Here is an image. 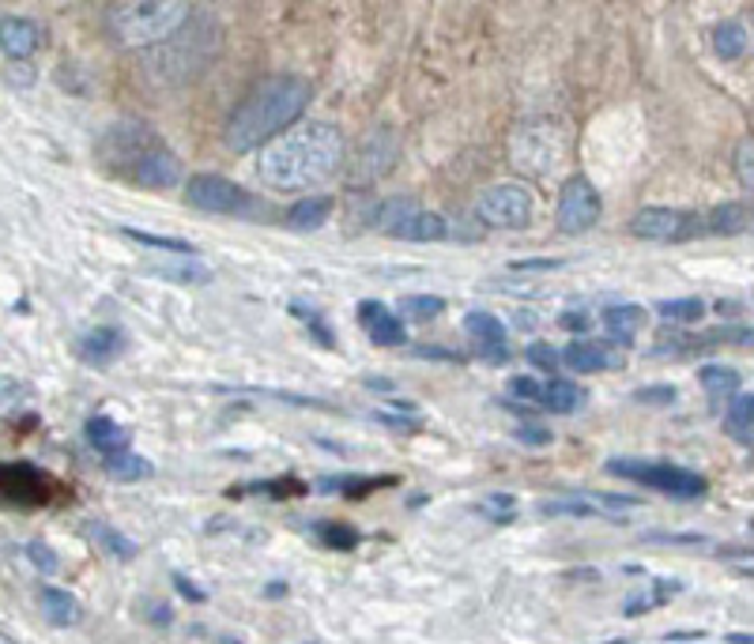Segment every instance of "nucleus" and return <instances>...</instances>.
I'll return each instance as SVG.
<instances>
[{
  "mask_svg": "<svg viewBox=\"0 0 754 644\" xmlns=\"http://www.w3.org/2000/svg\"><path fill=\"white\" fill-rule=\"evenodd\" d=\"M309 102H314V87H309V79L295 76V72H276V76L260 79L238 102L234 114L227 117V129H223L227 151L250 155V151L272 143L306 114Z\"/></svg>",
  "mask_w": 754,
  "mask_h": 644,
  "instance_id": "nucleus-1",
  "label": "nucleus"
},
{
  "mask_svg": "<svg viewBox=\"0 0 754 644\" xmlns=\"http://www.w3.org/2000/svg\"><path fill=\"white\" fill-rule=\"evenodd\" d=\"M340 163H344V137L336 125L317 121L265 143L257 155V173L268 189L302 193V189L324 185L340 170Z\"/></svg>",
  "mask_w": 754,
  "mask_h": 644,
  "instance_id": "nucleus-2",
  "label": "nucleus"
},
{
  "mask_svg": "<svg viewBox=\"0 0 754 644\" xmlns=\"http://www.w3.org/2000/svg\"><path fill=\"white\" fill-rule=\"evenodd\" d=\"M216 53H219V20L212 12H204V8H193L186 27L174 30L166 42L151 46V53L144 57V72L166 87H181L201 76Z\"/></svg>",
  "mask_w": 754,
  "mask_h": 644,
  "instance_id": "nucleus-3",
  "label": "nucleus"
},
{
  "mask_svg": "<svg viewBox=\"0 0 754 644\" xmlns=\"http://www.w3.org/2000/svg\"><path fill=\"white\" fill-rule=\"evenodd\" d=\"M189 15H193V4L186 0H125V4L106 8V27L122 46L144 50L186 27Z\"/></svg>",
  "mask_w": 754,
  "mask_h": 644,
  "instance_id": "nucleus-4",
  "label": "nucleus"
},
{
  "mask_svg": "<svg viewBox=\"0 0 754 644\" xmlns=\"http://www.w3.org/2000/svg\"><path fill=\"white\" fill-rule=\"evenodd\" d=\"M615 479H630L638 487H649L656 494H668L679 501H698L710 494V479L702 472H690V467L668 464V460H634V456H615L603 467Z\"/></svg>",
  "mask_w": 754,
  "mask_h": 644,
  "instance_id": "nucleus-5",
  "label": "nucleus"
},
{
  "mask_svg": "<svg viewBox=\"0 0 754 644\" xmlns=\"http://www.w3.org/2000/svg\"><path fill=\"white\" fill-rule=\"evenodd\" d=\"M189 208L204 215H227V219H268L272 208L257 193L242 189L238 181L219 178V173H193L186 185Z\"/></svg>",
  "mask_w": 754,
  "mask_h": 644,
  "instance_id": "nucleus-6",
  "label": "nucleus"
},
{
  "mask_svg": "<svg viewBox=\"0 0 754 644\" xmlns=\"http://www.w3.org/2000/svg\"><path fill=\"white\" fill-rule=\"evenodd\" d=\"M158 143H163V140H158V132L151 129V125H144V121H114L99 137L94 151H99V163L106 166L110 173H117V178L129 181V173L144 163Z\"/></svg>",
  "mask_w": 754,
  "mask_h": 644,
  "instance_id": "nucleus-7",
  "label": "nucleus"
},
{
  "mask_svg": "<svg viewBox=\"0 0 754 644\" xmlns=\"http://www.w3.org/2000/svg\"><path fill=\"white\" fill-rule=\"evenodd\" d=\"M374 227L381 234L396 237V242H442L449 234V222L438 211L419 208L408 196H388L378 204Z\"/></svg>",
  "mask_w": 754,
  "mask_h": 644,
  "instance_id": "nucleus-8",
  "label": "nucleus"
},
{
  "mask_svg": "<svg viewBox=\"0 0 754 644\" xmlns=\"http://www.w3.org/2000/svg\"><path fill=\"white\" fill-rule=\"evenodd\" d=\"M57 494V482L30 460H0V505L42 508Z\"/></svg>",
  "mask_w": 754,
  "mask_h": 644,
  "instance_id": "nucleus-9",
  "label": "nucleus"
},
{
  "mask_svg": "<svg viewBox=\"0 0 754 644\" xmlns=\"http://www.w3.org/2000/svg\"><path fill=\"white\" fill-rule=\"evenodd\" d=\"M532 211H536L532 193L525 185H517V181H502V185L483 189L480 201H475L480 222H487L495 230H525L532 222Z\"/></svg>",
  "mask_w": 754,
  "mask_h": 644,
  "instance_id": "nucleus-10",
  "label": "nucleus"
},
{
  "mask_svg": "<svg viewBox=\"0 0 754 644\" xmlns=\"http://www.w3.org/2000/svg\"><path fill=\"white\" fill-rule=\"evenodd\" d=\"M630 234L641 242H690V237H702V215L676 208H641L630 219Z\"/></svg>",
  "mask_w": 754,
  "mask_h": 644,
  "instance_id": "nucleus-11",
  "label": "nucleus"
},
{
  "mask_svg": "<svg viewBox=\"0 0 754 644\" xmlns=\"http://www.w3.org/2000/svg\"><path fill=\"white\" fill-rule=\"evenodd\" d=\"M600 193L597 185H592L585 173H574V178H566V185H562L559 193V230L562 234H585V230H592L600 222Z\"/></svg>",
  "mask_w": 754,
  "mask_h": 644,
  "instance_id": "nucleus-12",
  "label": "nucleus"
},
{
  "mask_svg": "<svg viewBox=\"0 0 754 644\" xmlns=\"http://www.w3.org/2000/svg\"><path fill=\"white\" fill-rule=\"evenodd\" d=\"M396 155H400V137L393 129H374L367 140H362L359 155L352 163V173L359 185H374L378 178H385L393 170Z\"/></svg>",
  "mask_w": 754,
  "mask_h": 644,
  "instance_id": "nucleus-13",
  "label": "nucleus"
},
{
  "mask_svg": "<svg viewBox=\"0 0 754 644\" xmlns=\"http://www.w3.org/2000/svg\"><path fill=\"white\" fill-rule=\"evenodd\" d=\"M125 351H129V336H125L117 324H99V329L84 332L73 344V355L84 365H91V370H106V365H114Z\"/></svg>",
  "mask_w": 754,
  "mask_h": 644,
  "instance_id": "nucleus-14",
  "label": "nucleus"
},
{
  "mask_svg": "<svg viewBox=\"0 0 754 644\" xmlns=\"http://www.w3.org/2000/svg\"><path fill=\"white\" fill-rule=\"evenodd\" d=\"M559 362L570 373H600V370H618L626 358L615 351L611 339H574V344H566L559 351Z\"/></svg>",
  "mask_w": 754,
  "mask_h": 644,
  "instance_id": "nucleus-15",
  "label": "nucleus"
},
{
  "mask_svg": "<svg viewBox=\"0 0 754 644\" xmlns=\"http://www.w3.org/2000/svg\"><path fill=\"white\" fill-rule=\"evenodd\" d=\"M46 42L42 23L27 20V15H4L0 20V50L12 61H27L30 53H38Z\"/></svg>",
  "mask_w": 754,
  "mask_h": 644,
  "instance_id": "nucleus-16",
  "label": "nucleus"
},
{
  "mask_svg": "<svg viewBox=\"0 0 754 644\" xmlns=\"http://www.w3.org/2000/svg\"><path fill=\"white\" fill-rule=\"evenodd\" d=\"M129 181H132V185H140V189H174L181 181V158L174 155L166 143H158L144 163L129 173Z\"/></svg>",
  "mask_w": 754,
  "mask_h": 644,
  "instance_id": "nucleus-17",
  "label": "nucleus"
},
{
  "mask_svg": "<svg viewBox=\"0 0 754 644\" xmlns=\"http://www.w3.org/2000/svg\"><path fill=\"white\" fill-rule=\"evenodd\" d=\"M747 347L751 344V329L747 324H725V329L702 332V336H682V339H668L664 347H656L653 355H694V351H710V347Z\"/></svg>",
  "mask_w": 754,
  "mask_h": 644,
  "instance_id": "nucleus-18",
  "label": "nucleus"
},
{
  "mask_svg": "<svg viewBox=\"0 0 754 644\" xmlns=\"http://www.w3.org/2000/svg\"><path fill=\"white\" fill-rule=\"evenodd\" d=\"M359 324L367 329V336L374 339V344H381V347H400V344H408V332H404V321L393 313V309L381 306V301H374V298L359 301Z\"/></svg>",
  "mask_w": 754,
  "mask_h": 644,
  "instance_id": "nucleus-19",
  "label": "nucleus"
},
{
  "mask_svg": "<svg viewBox=\"0 0 754 644\" xmlns=\"http://www.w3.org/2000/svg\"><path fill=\"white\" fill-rule=\"evenodd\" d=\"M464 332L475 339V347H480V355L487 358V362H510V351H506V324L498 321L495 313H483V309L468 313Z\"/></svg>",
  "mask_w": 754,
  "mask_h": 644,
  "instance_id": "nucleus-20",
  "label": "nucleus"
},
{
  "mask_svg": "<svg viewBox=\"0 0 754 644\" xmlns=\"http://www.w3.org/2000/svg\"><path fill=\"white\" fill-rule=\"evenodd\" d=\"M400 487V475H329V479L317 482V490L321 494H340V498H352V501H362L370 494H378V490H393Z\"/></svg>",
  "mask_w": 754,
  "mask_h": 644,
  "instance_id": "nucleus-21",
  "label": "nucleus"
},
{
  "mask_svg": "<svg viewBox=\"0 0 754 644\" xmlns=\"http://www.w3.org/2000/svg\"><path fill=\"white\" fill-rule=\"evenodd\" d=\"M84 441L91 445V449L99 452L102 460H106V456H117V452H129L132 437H129V429L117 423V418H110V415H91V418L84 423Z\"/></svg>",
  "mask_w": 754,
  "mask_h": 644,
  "instance_id": "nucleus-22",
  "label": "nucleus"
},
{
  "mask_svg": "<svg viewBox=\"0 0 754 644\" xmlns=\"http://www.w3.org/2000/svg\"><path fill=\"white\" fill-rule=\"evenodd\" d=\"M747 230H751V208H747V201H725V204H717L713 211L702 215V234L736 237V234H747Z\"/></svg>",
  "mask_w": 754,
  "mask_h": 644,
  "instance_id": "nucleus-23",
  "label": "nucleus"
},
{
  "mask_svg": "<svg viewBox=\"0 0 754 644\" xmlns=\"http://www.w3.org/2000/svg\"><path fill=\"white\" fill-rule=\"evenodd\" d=\"M603 329H608L611 344H630L634 336H638L641 329H646L649 313L641 306H634V301H623V306H608L600 313Z\"/></svg>",
  "mask_w": 754,
  "mask_h": 644,
  "instance_id": "nucleus-24",
  "label": "nucleus"
},
{
  "mask_svg": "<svg viewBox=\"0 0 754 644\" xmlns=\"http://www.w3.org/2000/svg\"><path fill=\"white\" fill-rule=\"evenodd\" d=\"M585 403H589V392L566 377H551L544 385V396H539V408L551 411V415H577Z\"/></svg>",
  "mask_w": 754,
  "mask_h": 644,
  "instance_id": "nucleus-25",
  "label": "nucleus"
},
{
  "mask_svg": "<svg viewBox=\"0 0 754 644\" xmlns=\"http://www.w3.org/2000/svg\"><path fill=\"white\" fill-rule=\"evenodd\" d=\"M38 603H42L46 622L57 626V630H73L79 618H84V607H79V600H76L73 592H65V588L46 584L42 595H38Z\"/></svg>",
  "mask_w": 754,
  "mask_h": 644,
  "instance_id": "nucleus-26",
  "label": "nucleus"
},
{
  "mask_svg": "<svg viewBox=\"0 0 754 644\" xmlns=\"http://www.w3.org/2000/svg\"><path fill=\"white\" fill-rule=\"evenodd\" d=\"M682 580H653L649 588H641V592H634L630 600L623 603V618H641L649 615V610L664 607V603H672L676 595H682Z\"/></svg>",
  "mask_w": 754,
  "mask_h": 644,
  "instance_id": "nucleus-27",
  "label": "nucleus"
},
{
  "mask_svg": "<svg viewBox=\"0 0 754 644\" xmlns=\"http://www.w3.org/2000/svg\"><path fill=\"white\" fill-rule=\"evenodd\" d=\"M309 494V487L295 475H276V479H257L245 482V487H234L230 498H272V501H287V498H302Z\"/></svg>",
  "mask_w": 754,
  "mask_h": 644,
  "instance_id": "nucleus-28",
  "label": "nucleus"
},
{
  "mask_svg": "<svg viewBox=\"0 0 754 644\" xmlns=\"http://www.w3.org/2000/svg\"><path fill=\"white\" fill-rule=\"evenodd\" d=\"M710 42L720 61H740V57H747V50H751V35L740 20H720L717 27H713Z\"/></svg>",
  "mask_w": 754,
  "mask_h": 644,
  "instance_id": "nucleus-29",
  "label": "nucleus"
},
{
  "mask_svg": "<svg viewBox=\"0 0 754 644\" xmlns=\"http://www.w3.org/2000/svg\"><path fill=\"white\" fill-rule=\"evenodd\" d=\"M332 196H302L298 204H291L287 208V227L291 230H298V234H309V230H317V227H324L329 222V215H332Z\"/></svg>",
  "mask_w": 754,
  "mask_h": 644,
  "instance_id": "nucleus-30",
  "label": "nucleus"
},
{
  "mask_svg": "<svg viewBox=\"0 0 754 644\" xmlns=\"http://www.w3.org/2000/svg\"><path fill=\"white\" fill-rule=\"evenodd\" d=\"M87 536L94 539V546H99L102 554H110V558H117V562H132L140 554V546L132 543L125 531H117L114 524L91 520V524H87Z\"/></svg>",
  "mask_w": 754,
  "mask_h": 644,
  "instance_id": "nucleus-31",
  "label": "nucleus"
},
{
  "mask_svg": "<svg viewBox=\"0 0 754 644\" xmlns=\"http://www.w3.org/2000/svg\"><path fill=\"white\" fill-rule=\"evenodd\" d=\"M725 434L732 441H740L743 449H751V434H754V396L751 392H736L732 403L725 411Z\"/></svg>",
  "mask_w": 754,
  "mask_h": 644,
  "instance_id": "nucleus-32",
  "label": "nucleus"
},
{
  "mask_svg": "<svg viewBox=\"0 0 754 644\" xmlns=\"http://www.w3.org/2000/svg\"><path fill=\"white\" fill-rule=\"evenodd\" d=\"M102 472L110 475V479L117 482H144L155 475V464H151L148 456H140V452H117V456H106L102 460Z\"/></svg>",
  "mask_w": 754,
  "mask_h": 644,
  "instance_id": "nucleus-33",
  "label": "nucleus"
},
{
  "mask_svg": "<svg viewBox=\"0 0 754 644\" xmlns=\"http://www.w3.org/2000/svg\"><path fill=\"white\" fill-rule=\"evenodd\" d=\"M314 536L324 551H336V554H352L362 543V531L355 524H340V520H317Z\"/></svg>",
  "mask_w": 754,
  "mask_h": 644,
  "instance_id": "nucleus-34",
  "label": "nucleus"
},
{
  "mask_svg": "<svg viewBox=\"0 0 754 644\" xmlns=\"http://www.w3.org/2000/svg\"><path fill=\"white\" fill-rule=\"evenodd\" d=\"M151 272L163 275V280H170V283H181V286L212 283V272L196 257H174V260H166V265H151Z\"/></svg>",
  "mask_w": 754,
  "mask_h": 644,
  "instance_id": "nucleus-35",
  "label": "nucleus"
},
{
  "mask_svg": "<svg viewBox=\"0 0 754 644\" xmlns=\"http://www.w3.org/2000/svg\"><path fill=\"white\" fill-rule=\"evenodd\" d=\"M698 385H702L710 396H717V400H725V396L732 400V396L740 392L743 377H740V370H732V365L710 362V365H702V370H698Z\"/></svg>",
  "mask_w": 754,
  "mask_h": 644,
  "instance_id": "nucleus-36",
  "label": "nucleus"
},
{
  "mask_svg": "<svg viewBox=\"0 0 754 644\" xmlns=\"http://www.w3.org/2000/svg\"><path fill=\"white\" fill-rule=\"evenodd\" d=\"M539 513H544V516H574V520H592V516H603V508L589 494H566V498L539 501Z\"/></svg>",
  "mask_w": 754,
  "mask_h": 644,
  "instance_id": "nucleus-37",
  "label": "nucleus"
},
{
  "mask_svg": "<svg viewBox=\"0 0 754 644\" xmlns=\"http://www.w3.org/2000/svg\"><path fill=\"white\" fill-rule=\"evenodd\" d=\"M122 237L137 245H148V249H158V253H170V257H196V245H189L186 237H166V234H148V230H137V227H117Z\"/></svg>",
  "mask_w": 754,
  "mask_h": 644,
  "instance_id": "nucleus-38",
  "label": "nucleus"
},
{
  "mask_svg": "<svg viewBox=\"0 0 754 644\" xmlns=\"http://www.w3.org/2000/svg\"><path fill=\"white\" fill-rule=\"evenodd\" d=\"M656 313H661V321H668V324H698L702 321L705 313H710V306H705L702 298H668V301H661L656 306Z\"/></svg>",
  "mask_w": 754,
  "mask_h": 644,
  "instance_id": "nucleus-39",
  "label": "nucleus"
},
{
  "mask_svg": "<svg viewBox=\"0 0 754 644\" xmlns=\"http://www.w3.org/2000/svg\"><path fill=\"white\" fill-rule=\"evenodd\" d=\"M472 508H475L480 516H487L490 524H498V528H506V524L517 520V498H513V494H502V490H498V494H483Z\"/></svg>",
  "mask_w": 754,
  "mask_h": 644,
  "instance_id": "nucleus-40",
  "label": "nucleus"
},
{
  "mask_svg": "<svg viewBox=\"0 0 754 644\" xmlns=\"http://www.w3.org/2000/svg\"><path fill=\"white\" fill-rule=\"evenodd\" d=\"M400 309L408 321L426 324V321H434V317L446 313V298H438V294H404Z\"/></svg>",
  "mask_w": 754,
  "mask_h": 644,
  "instance_id": "nucleus-41",
  "label": "nucleus"
},
{
  "mask_svg": "<svg viewBox=\"0 0 754 644\" xmlns=\"http://www.w3.org/2000/svg\"><path fill=\"white\" fill-rule=\"evenodd\" d=\"M291 313H295L298 321L306 324L309 336H314L317 344L324 347V351H332V347H336V332L329 329V321L321 317V309H306V306H298V301H295V306H291Z\"/></svg>",
  "mask_w": 754,
  "mask_h": 644,
  "instance_id": "nucleus-42",
  "label": "nucleus"
},
{
  "mask_svg": "<svg viewBox=\"0 0 754 644\" xmlns=\"http://www.w3.org/2000/svg\"><path fill=\"white\" fill-rule=\"evenodd\" d=\"M641 543H664V546H710V539L698 531H646Z\"/></svg>",
  "mask_w": 754,
  "mask_h": 644,
  "instance_id": "nucleus-43",
  "label": "nucleus"
},
{
  "mask_svg": "<svg viewBox=\"0 0 754 644\" xmlns=\"http://www.w3.org/2000/svg\"><path fill=\"white\" fill-rule=\"evenodd\" d=\"M510 400L517 403H528V408H539V396H544V385H539L536 377H525V373H517V377H510Z\"/></svg>",
  "mask_w": 754,
  "mask_h": 644,
  "instance_id": "nucleus-44",
  "label": "nucleus"
},
{
  "mask_svg": "<svg viewBox=\"0 0 754 644\" xmlns=\"http://www.w3.org/2000/svg\"><path fill=\"white\" fill-rule=\"evenodd\" d=\"M679 400L676 385H646L634 392V403H646V408H672Z\"/></svg>",
  "mask_w": 754,
  "mask_h": 644,
  "instance_id": "nucleus-45",
  "label": "nucleus"
},
{
  "mask_svg": "<svg viewBox=\"0 0 754 644\" xmlns=\"http://www.w3.org/2000/svg\"><path fill=\"white\" fill-rule=\"evenodd\" d=\"M528 365H536V370H544V373H554L559 377V347H551V344H528Z\"/></svg>",
  "mask_w": 754,
  "mask_h": 644,
  "instance_id": "nucleus-46",
  "label": "nucleus"
},
{
  "mask_svg": "<svg viewBox=\"0 0 754 644\" xmlns=\"http://www.w3.org/2000/svg\"><path fill=\"white\" fill-rule=\"evenodd\" d=\"M736 173H740V185L754 189V140L751 137H743L740 140V147H736Z\"/></svg>",
  "mask_w": 754,
  "mask_h": 644,
  "instance_id": "nucleus-47",
  "label": "nucleus"
},
{
  "mask_svg": "<svg viewBox=\"0 0 754 644\" xmlns=\"http://www.w3.org/2000/svg\"><path fill=\"white\" fill-rule=\"evenodd\" d=\"M27 558H30V566H35L38 572H57L61 569V558L53 554V546H46L42 539H35V543H27Z\"/></svg>",
  "mask_w": 754,
  "mask_h": 644,
  "instance_id": "nucleus-48",
  "label": "nucleus"
},
{
  "mask_svg": "<svg viewBox=\"0 0 754 644\" xmlns=\"http://www.w3.org/2000/svg\"><path fill=\"white\" fill-rule=\"evenodd\" d=\"M513 437H517L521 445H532V449H547V445H554V434L547 426H539V423L517 426V429H513Z\"/></svg>",
  "mask_w": 754,
  "mask_h": 644,
  "instance_id": "nucleus-49",
  "label": "nucleus"
},
{
  "mask_svg": "<svg viewBox=\"0 0 754 644\" xmlns=\"http://www.w3.org/2000/svg\"><path fill=\"white\" fill-rule=\"evenodd\" d=\"M170 584H174V592H178L186 603H204V600H208V592H204V588L196 584L193 577H186V572H170Z\"/></svg>",
  "mask_w": 754,
  "mask_h": 644,
  "instance_id": "nucleus-50",
  "label": "nucleus"
},
{
  "mask_svg": "<svg viewBox=\"0 0 754 644\" xmlns=\"http://www.w3.org/2000/svg\"><path fill=\"white\" fill-rule=\"evenodd\" d=\"M374 418L388 429H400V434H419V429H423V418L419 415H388V411H374Z\"/></svg>",
  "mask_w": 754,
  "mask_h": 644,
  "instance_id": "nucleus-51",
  "label": "nucleus"
},
{
  "mask_svg": "<svg viewBox=\"0 0 754 644\" xmlns=\"http://www.w3.org/2000/svg\"><path fill=\"white\" fill-rule=\"evenodd\" d=\"M566 260L559 257H528V260H513V272H554V268H562Z\"/></svg>",
  "mask_w": 754,
  "mask_h": 644,
  "instance_id": "nucleus-52",
  "label": "nucleus"
},
{
  "mask_svg": "<svg viewBox=\"0 0 754 644\" xmlns=\"http://www.w3.org/2000/svg\"><path fill=\"white\" fill-rule=\"evenodd\" d=\"M559 324L566 332H589L592 329V313H582V309H570V313L559 317Z\"/></svg>",
  "mask_w": 754,
  "mask_h": 644,
  "instance_id": "nucleus-53",
  "label": "nucleus"
},
{
  "mask_svg": "<svg viewBox=\"0 0 754 644\" xmlns=\"http://www.w3.org/2000/svg\"><path fill=\"white\" fill-rule=\"evenodd\" d=\"M419 358H434V362H464L460 351H446V347H434V344H419L416 347Z\"/></svg>",
  "mask_w": 754,
  "mask_h": 644,
  "instance_id": "nucleus-54",
  "label": "nucleus"
},
{
  "mask_svg": "<svg viewBox=\"0 0 754 644\" xmlns=\"http://www.w3.org/2000/svg\"><path fill=\"white\" fill-rule=\"evenodd\" d=\"M148 622H151V626H170V622H174V610L166 607V603L151 600V603H148Z\"/></svg>",
  "mask_w": 754,
  "mask_h": 644,
  "instance_id": "nucleus-55",
  "label": "nucleus"
},
{
  "mask_svg": "<svg viewBox=\"0 0 754 644\" xmlns=\"http://www.w3.org/2000/svg\"><path fill=\"white\" fill-rule=\"evenodd\" d=\"M287 592H291L287 580H268V588H265L268 600H280V595H287Z\"/></svg>",
  "mask_w": 754,
  "mask_h": 644,
  "instance_id": "nucleus-56",
  "label": "nucleus"
},
{
  "mask_svg": "<svg viewBox=\"0 0 754 644\" xmlns=\"http://www.w3.org/2000/svg\"><path fill=\"white\" fill-rule=\"evenodd\" d=\"M717 309H720V317H728V321H736V317L743 313L740 301H717Z\"/></svg>",
  "mask_w": 754,
  "mask_h": 644,
  "instance_id": "nucleus-57",
  "label": "nucleus"
},
{
  "mask_svg": "<svg viewBox=\"0 0 754 644\" xmlns=\"http://www.w3.org/2000/svg\"><path fill=\"white\" fill-rule=\"evenodd\" d=\"M566 580H600V572L597 569H570Z\"/></svg>",
  "mask_w": 754,
  "mask_h": 644,
  "instance_id": "nucleus-58",
  "label": "nucleus"
},
{
  "mask_svg": "<svg viewBox=\"0 0 754 644\" xmlns=\"http://www.w3.org/2000/svg\"><path fill=\"white\" fill-rule=\"evenodd\" d=\"M705 633L702 630H679V633H668V641H702Z\"/></svg>",
  "mask_w": 754,
  "mask_h": 644,
  "instance_id": "nucleus-59",
  "label": "nucleus"
},
{
  "mask_svg": "<svg viewBox=\"0 0 754 644\" xmlns=\"http://www.w3.org/2000/svg\"><path fill=\"white\" fill-rule=\"evenodd\" d=\"M362 385H367V388H378V392H388V388H393V381H385V377H367Z\"/></svg>",
  "mask_w": 754,
  "mask_h": 644,
  "instance_id": "nucleus-60",
  "label": "nucleus"
},
{
  "mask_svg": "<svg viewBox=\"0 0 754 644\" xmlns=\"http://www.w3.org/2000/svg\"><path fill=\"white\" fill-rule=\"evenodd\" d=\"M728 644H751V633H728Z\"/></svg>",
  "mask_w": 754,
  "mask_h": 644,
  "instance_id": "nucleus-61",
  "label": "nucleus"
},
{
  "mask_svg": "<svg viewBox=\"0 0 754 644\" xmlns=\"http://www.w3.org/2000/svg\"><path fill=\"white\" fill-rule=\"evenodd\" d=\"M517 321H521V329H532V324H536V317H532V313H521Z\"/></svg>",
  "mask_w": 754,
  "mask_h": 644,
  "instance_id": "nucleus-62",
  "label": "nucleus"
},
{
  "mask_svg": "<svg viewBox=\"0 0 754 644\" xmlns=\"http://www.w3.org/2000/svg\"><path fill=\"white\" fill-rule=\"evenodd\" d=\"M0 644H15V641H12V637H8V633H4V630H0Z\"/></svg>",
  "mask_w": 754,
  "mask_h": 644,
  "instance_id": "nucleus-63",
  "label": "nucleus"
},
{
  "mask_svg": "<svg viewBox=\"0 0 754 644\" xmlns=\"http://www.w3.org/2000/svg\"><path fill=\"white\" fill-rule=\"evenodd\" d=\"M309 644H317V641H309Z\"/></svg>",
  "mask_w": 754,
  "mask_h": 644,
  "instance_id": "nucleus-64",
  "label": "nucleus"
}]
</instances>
